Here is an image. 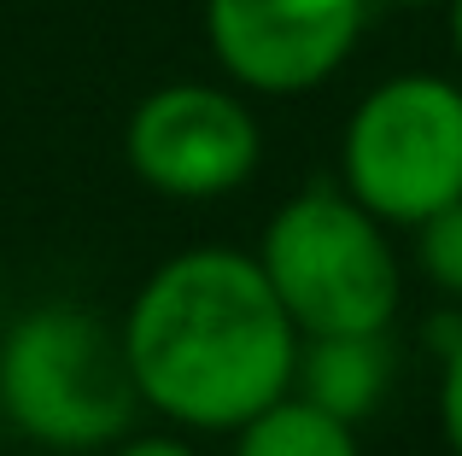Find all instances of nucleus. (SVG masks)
I'll return each instance as SVG.
<instances>
[{"label": "nucleus", "instance_id": "nucleus-6", "mask_svg": "<svg viewBox=\"0 0 462 456\" xmlns=\"http://www.w3.org/2000/svg\"><path fill=\"white\" fill-rule=\"evenodd\" d=\"M369 0H205L217 65L252 94H305L351 59Z\"/></svg>", "mask_w": 462, "mask_h": 456}, {"label": "nucleus", "instance_id": "nucleus-3", "mask_svg": "<svg viewBox=\"0 0 462 456\" xmlns=\"http://www.w3.org/2000/svg\"><path fill=\"white\" fill-rule=\"evenodd\" d=\"M0 410L53 451H88L129 433L141 387L124 333L82 305H35L0 340Z\"/></svg>", "mask_w": 462, "mask_h": 456}, {"label": "nucleus", "instance_id": "nucleus-7", "mask_svg": "<svg viewBox=\"0 0 462 456\" xmlns=\"http://www.w3.org/2000/svg\"><path fill=\"white\" fill-rule=\"evenodd\" d=\"M393 375H398V357H393L386 328H374V333H299L293 392L351 427L381 410Z\"/></svg>", "mask_w": 462, "mask_h": 456}, {"label": "nucleus", "instance_id": "nucleus-4", "mask_svg": "<svg viewBox=\"0 0 462 456\" xmlns=\"http://www.w3.org/2000/svg\"><path fill=\"white\" fill-rule=\"evenodd\" d=\"M339 187L386 228H416L462 199V88L433 70L369 88L339 141Z\"/></svg>", "mask_w": 462, "mask_h": 456}, {"label": "nucleus", "instance_id": "nucleus-1", "mask_svg": "<svg viewBox=\"0 0 462 456\" xmlns=\"http://www.w3.org/2000/svg\"><path fill=\"white\" fill-rule=\"evenodd\" d=\"M117 333L141 404L199 433H235L293 392L299 328L252 251L188 246L164 258Z\"/></svg>", "mask_w": 462, "mask_h": 456}, {"label": "nucleus", "instance_id": "nucleus-2", "mask_svg": "<svg viewBox=\"0 0 462 456\" xmlns=\"http://www.w3.org/2000/svg\"><path fill=\"white\" fill-rule=\"evenodd\" d=\"M252 258L299 333L393 328L404 298V269L386 240V223L328 182L287 199Z\"/></svg>", "mask_w": 462, "mask_h": 456}, {"label": "nucleus", "instance_id": "nucleus-10", "mask_svg": "<svg viewBox=\"0 0 462 456\" xmlns=\"http://www.w3.org/2000/svg\"><path fill=\"white\" fill-rule=\"evenodd\" d=\"M439 427H445V445L462 456V340L439 357Z\"/></svg>", "mask_w": 462, "mask_h": 456}, {"label": "nucleus", "instance_id": "nucleus-9", "mask_svg": "<svg viewBox=\"0 0 462 456\" xmlns=\"http://www.w3.org/2000/svg\"><path fill=\"white\" fill-rule=\"evenodd\" d=\"M416 258H421V275L445 298H462V199L433 211L428 223H416Z\"/></svg>", "mask_w": 462, "mask_h": 456}, {"label": "nucleus", "instance_id": "nucleus-8", "mask_svg": "<svg viewBox=\"0 0 462 456\" xmlns=\"http://www.w3.org/2000/svg\"><path fill=\"white\" fill-rule=\"evenodd\" d=\"M235 456H357V433L310 398L282 392L270 410L235 427Z\"/></svg>", "mask_w": 462, "mask_h": 456}, {"label": "nucleus", "instance_id": "nucleus-5", "mask_svg": "<svg viewBox=\"0 0 462 456\" xmlns=\"http://www.w3.org/2000/svg\"><path fill=\"white\" fill-rule=\"evenodd\" d=\"M124 159L164 199H217L258 170L263 135L240 94L211 82H164L129 112Z\"/></svg>", "mask_w": 462, "mask_h": 456}, {"label": "nucleus", "instance_id": "nucleus-11", "mask_svg": "<svg viewBox=\"0 0 462 456\" xmlns=\"http://www.w3.org/2000/svg\"><path fill=\"white\" fill-rule=\"evenodd\" d=\"M117 456H193V445H181V439H170V433H147V439L117 445Z\"/></svg>", "mask_w": 462, "mask_h": 456}, {"label": "nucleus", "instance_id": "nucleus-13", "mask_svg": "<svg viewBox=\"0 0 462 456\" xmlns=\"http://www.w3.org/2000/svg\"><path fill=\"white\" fill-rule=\"evenodd\" d=\"M386 6H439V0H386Z\"/></svg>", "mask_w": 462, "mask_h": 456}, {"label": "nucleus", "instance_id": "nucleus-12", "mask_svg": "<svg viewBox=\"0 0 462 456\" xmlns=\"http://www.w3.org/2000/svg\"><path fill=\"white\" fill-rule=\"evenodd\" d=\"M451 35H457V59H462V0H451Z\"/></svg>", "mask_w": 462, "mask_h": 456}]
</instances>
